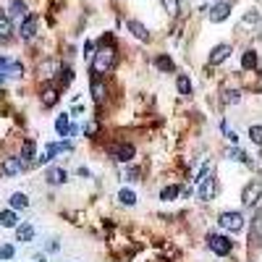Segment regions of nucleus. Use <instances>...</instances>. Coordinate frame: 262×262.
I'll list each match as a JSON object with an SVG mask.
<instances>
[{
  "instance_id": "obj_1",
  "label": "nucleus",
  "mask_w": 262,
  "mask_h": 262,
  "mask_svg": "<svg viewBox=\"0 0 262 262\" xmlns=\"http://www.w3.org/2000/svg\"><path fill=\"white\" fill-rule=\"evenodd\" d=\"M113 63H116V50L102 45V48L95 53V61H92V73H95V76H102V73H108L110 68H113Z\"/></svg>"
},
{
  "instance_id": "obj_2",
  "label": "nucleus",
  "mask_w": 262,
  "mask_h": 262,
  "mask_svg": "<svg viewBox=\"0 0 262 262\" xmlns=\"http://www.w3.org/2000/svg\"><path fill=\"white\" fill-rule=\"evenodd\" d=\"M207 247L212 255H218V257H226L231 255V249H233V241L228 236H220V233H210V239H207Z\"/></svg>"
},
{
  "instance_id": "obj_3",
  "label": "nucleus",
  "mask_w": 262,
  "mask_h": 262,
  "mask_svg": "<svg viewBox=\"0 0 262 262\" xmlns=\"http://www.w3.org/2000/svg\"><path fill=\"white\" fill-rule=\"evenodd\" d=\"M218 223H220V228L236 233V231L244 228V215H241L239 210H231V212H223L220 218H218Z\"/></svg>"
},
{
  "instance_id": "obj_4",
  "label": "nucleus",
  "mask_w": 262,
  "mask_h": 262,
  "mask_svg": "<svg viewBox=\"0 0 262 262\" xmlns=\"http://www.w3.org/2000/svg\"><path fill=\"white\" fill-rule=\"evenodd\" d=\"M134 152H136L134 144H126V142L110 147V157H113V160H118V163H131V160H134Z\"/></svg>"
},
{
  "instance_id": "obj_5",
  "label": "nucleus",
  "mask_w": 262,
  "mask_h": 262,
  "mask_svg": "<svg viewBox=\"0 0 262 262\" xmlns=\"http://www.w3.org/2000/svg\"><path fill=\"white\" fill-rule=\"evenodd\" d=\"M231 45H218V48H212L210 55H207V66H220L231 58Z\"/></svg>"
},
{
  "instance_id": "obj_6",
  "label": "nucleus",
  "mask_w": 262,
  "mask_h": 262,
  "mask_svg": "<svg viewBox=\"0 0 262 262\" xmlns=\"http://www.w3.org/2000/svg\"><path fill=\"white\" fill-rule=\"evenodd\" d=\"M207 16H210V21H212V24L226 21V18L231 16V3H215L210 11H207Z\"/></svg>"
},
{
  "instance_id": "obj_7",
  "label": "nucleus",
  "mask_w": 262,
  "mask_h": 262,
  "mask_svg": "<svg viewBox=\"0 0 262 262\" xmlns=\"http://www.w3.org/2000/svg\"><path fill=\"white\" fill-rule=\"evenodd\" d=\"M68 149H73V144L71 142H58V144H48V149H45V155L40 157V163H50L55 155H61V152H68Z\"/></svg>"
},
{
  "instance_id": "obj_8",
  "label": "nucleus",
  "mask_w": 262,
  "mask_h": 262,
  "mask_svg": "<svg viewBox=\"0 0 262 262\" xmlns=\"http://www.w3.org/2000/svg\"><path fill=\"white\" fill-rule=\"evenodd\" d=\"M18 34H21V40H32L37 34V16H24L21 26H18Z\"/></svg>"
},
{
  "instance_id": "obj_9",
  "label": "nucleus",
  "mask_w": 262,
  "mask_h": 262,
  "mask_svg": "<svg viewBox=\"0 0 262 262\" xmlns=\"http://www.w3.org/2000/svg\"><path fill=\"white\" fill-rule=\"evenodd\" d=\"M37 231L32 223H21V226H16V241H21V244H29V241H34Z\"/></svg>"
},
{
  "instance_id": "obj_10",
  "label": "nucleus",
  "mask_w": 262,
  "mask_h": 262,
  "mask_svg": "<svg viewBox=\"0 0 262 262\" xmlns=\"http://www.w3.org/2000/svg\"><path fill=\"white\" fill-rule=\"evenodd\" d=\"M21 168H24L21 157H5V160H3V176H8V179H11V176H18V173H21Z\"/></svg>"
},
{
  "instance_id": "obj_11",
  "label": "nucleus",
  "mask_w": 262,
  "mask_h": 262,
  "mask_svg": "<svg viewBox=\"0 0 262 262\" xmlns=\"http://www.w3.org/2000/svg\"><path fill=\"white\" fill-rule=\"evenodd\" d=\"M45 179H48V184H50V186H61V184H66V179H68V173H66L63 168L53 165V168H48V173H45Z\"/></svg>"
},
{
  "instance_id": "obj_12",
  "label": "nucleus",
  "mask_w": 262,
  "mask_h": 262,
  "mask_svg": "<svg viewBox=\"0 0 262 262\" xmlns=\"http://www.w3.org/2000/svg\"><path fill=\"white\" fill-rule=\"evenodd\" d=\"M126 29L134 34L136 40H142V42L149 40V32H147V26H144L142 21H134V18H129V21H126Z\"/></svg>"
},
{
  "instance_id": "obj_13",
  "label": "nucleus",
  "mask_w": 262,
  "mask_h": 262,
  "mask_svg": "<svg viewBox=\"0 0 262 262\" xmlns=\"http://www.w3.org/2000/svg\"><path fill=\"white\" fill-rule=\"evenodd\" d=\"M257 199H260V181L249 184L247 189H244V194H241V202H244L247 207H252V204H257Z\"/></svg>"
},
{
  "instance_id": "obj_14",
  "label": "nucleus",
  "mask_w": 262,
  "mask_h": 262,
  "mask_svg": "<svg viewBox=\"0 0 262 262\" xmlns=\"http://www.w3.org/2000/svg\"><path fill=\"white\" fill-rule=\"evenodd\" d=\"M89 92H92V97H95V102L105 100V84H102V79L95 76V73H92V81H89Z\"/></svg>"
},
{
  "instance_id": "obj_15",
  "label": "nucleus",
  "mask_w": 262,
  "mask_h": 262,
  "mask_svg": "<svg viewBox=\"0 0 262 262\" xmlns=\"http://www.w3.org/2000/svg\"><path fill=\"white\" fill-rule=\"evenodd\" d=\"M212 194H215V184H212V179H199V199L202 202H207V199H212Z\"/></svg>"
},
{
  "instance_id": "obj_16",
  "label": "nucleus",
  "mask_w": 262,
  "mask_h": 262,
  "mask_svg": "<svg viewBox=\"0 0 262 262\" xmlns=\"http://www.w3.org/2000/svg\"><path fill=\"white\" fill-rule=\"evenodd\" d=\"M26 16V3L24 0H13L11 8H8V18H16V21H21Z\"/></svg>"
},
{
  "instance_id": "obj_17",
  "label": "nucleus",
  "mask_w": 262,
  "mask_h": 262,
  "mask_svg": "<svg viewBox=\"0 0 262 262\" xmlns=\"http://www.w3.org/2000/svg\"><path fill=\"white\" fill-rule=\"evenodd\" d=\"M0 226H3V228H16L18 226L16 210H3V212H0Z\"/></svg>"
},
{
  "instance_id": "obj_18",
  "label": "nucleus",
  "mask_w": 262,
  "mask_h": 262,
  "mask_svg": "<svg viewBox=\"0 0 262 262\" xmlns=\"http://www.w3.org/2000/svg\"><path fill=\"white\" fill-rule=\"evenodd\" d=\"M11 210H24V207H29V196H26L24 192H16V194H11Z\"/></svg>"
},
{
  "instance_id": "obj_19",
  "label": "nucleus",
  "mask_w": 262,
  "mask_h": 262,
  "mask_svg": "<svg viewBox=\"0 0 262 262\" xmlns=\"http://www.w3.org/2000/svg\"><path fill=\"white\" fill-rule=\"evenodd\" d=\"M176 89H179L181 97H189L192 95V81H189L186 73H179V79H176Z\"/></svg>"
},
{
  "instance_id": "obj_20",
  "label": "nucleus",
  "mask_w": 262,
  "mask_h": 262,
  "mask_svg": "<svg viewBox=\"0 0 262 262\" xmlns=\"http://www.w3.org/2000/svg\"><path fill=\"white\" fill-rule=\"evenodd\" d=\"M58 100H61V95H58V89H55V87H50V89L42 92V105H45V108L58 105Z\"/></svg>"
},
{
  "instance_id": "obj_21",
  "label": "nucleus",
  "mask_w": 262,
  "mask_h": 262,
  "mask_svg": "<svg viewBox=\"0 0 262 262\" xmlns=\"http://www.w3.org/2000/svg\"><path fill=\"white\" fill-rule=\"evenodd\" d=\"M34 152H37V142H34V139H26V142L21 144V160H24V163L32 160Z\"/></svg>"
},
{
  "instance_id": "obj_22",
  "label": "nucleus",
  "mask_w": 262,
  "mask_h": 262,
  "mask_svg": "<svg viewBox=\"0 0 262 262\" xmlns=\"http://www.w3.org/2000/svg\"><path fill=\"white\" fill-rule=\"evenodd\" d=\"M241 68H244V71L257 68V53L255 50H247L244 53V58H241Z\"/></svg>"
},
{
  "instance_id": "obj_23",
  "label": "nucleus",
  "mask_w": 262,
  "mask_h": 262,
  "mask_svg": "<svg viewBox=\"0 0 262 262\" xmlns=\"http://www.w3.org/2000/svg\"><path fill=\"white\" fill-rule=\"evenodd\" d=\"M118 202L126 204V207H134V204H136V194L131 192V189H121L118 192Z\"/></svg>"
},
{
  "instance_id": "obj_24",
  "label": "nucleus",
  "mask_w": 262,
  "mask_h": 262,
  "mask_svg": "<svg viewBox=\"0 0 262 262\" xmlns=\"http://www.w3.org/2000/svg\"><path fill=\"white\" fill-rule=\"evenodd\" d=\"M71 81H73V71H71V66H61V68H58V84L68 87Z\"/></svg>"
},
{
  "instance_id": "obj_25",
  "label": "nucleus",
  "mask_w": 262,
  "mask_h": 262,
  "mask_svg": "<svg viewBox=\"0 0 262 262\" xmlns=\"http://www.w3.org/2000/svg\"><path fill=\"white\" fill-rule=\"evenodd\" d=\"M68 126H71V121H68V116H58V121H55V131H58L61 136H68Z\"/></svg>"
},
{
  "instance_id": "obj_26",
  "label": "nucleus",
  "mask_w": 262,
  "mask_h": 262,
  "mask_svg": "<svg viewBox=\"0 0 262 262\" xmlns=\"http://www.w3.org/2000/svg\"><path fill=\"white\" fill-rule=\"evenodd\" d=\"M13 32V26H11V18L8 16H0V40H8Z\"/></svg>"
},
{
  "instance_id": "obj_27",
  "label": "nucleus",
  "mask_w": 262,
  "mask_h": 262,
  "mask_svg": "<svg viewBox=\"0 0 262 262\" xmlns=\"http://www.w3.org/2000/svg\"><path fill=\"white\" fill-rule=\"evenodd\" d=\"M179 194H181V189H179V186H165V189L160 192V199H163V202H173Z\"/></svg>"
},
{
  "instance_id": "obj_28",
  "label": "nucleus",
  "mask_w": 262,
  "mask_h": 262,
  "mask_svg": "<svg viewBox=\"0 0 262 262\" xmlns=\"http://www.w3.org/2000/svg\"><path fill=\"white\" fill-rule=\"evenodd\" d=\"M155 66H157V68H160V71H173V61L171 58H168V55H157V58H155Z\"/></svg>"
},
{
  "instance_id": "obj_29",
  "label": "nucleus",
  "mask_w": 262,
  "mask_h": 262,
  "mask_svg": "<svg viewBox=\"0 0 262 262\" xmlns=\"http://www.w3.org/2000/svg\"><path fill=\"white\" fill-rule=\"evenodd\" d=\"M16 257V247L13 244H0V260H13Z\"/></svg>"
},
{
  "instance_id": "obj_30",
  "label": "nucleus",
  "mask_w": 262,
  "mask_h": 262,
  "mask_svg": "<svg viewBox=\"0 0 262 262\" xmlns=\"http://www.w3.org/2000/svg\"><path fill=\"white\" fill-rule=\"evenodd\" d=\"M97 134H100V124H97V121H89V124H87V126H84V136L95 139Z\"/></svg>"
},
{
  "instance_id": "obj_31",
  "label": "nucleus",
  "mask_w": 262,
  "mask_h": 262,
  "mask_svg": "<svg viewBox=\"0 0 262 262\" xmlns=\"http://www.w3.org/2000/svg\"><path fill=\"white\" fill-rule=\"evenodd\" d=\"M249 136H252V142H255V144H260V142H262V126H260V124L249 126Z\"/></svg>"
},
{
  "instance_id": "obj_32",
  "label": "nucleus",
  "mask_w": 262,
  "mask_h": 262,
  "mask_svg": "<svg viewBox=\"0 0 262 262\" xmlns=\"http://www.w3.org/2000/svg\"><path fill=\"white\" fill-rule=\"evenodd\" d=\"M160 3H163V8H165V11L171 13V16L179 13V0H160Z\"/></svg>"
},
{
  "instance_id": "obj_33",
  "label": "nucleus",
  "mask_w": 262,
  "mask_h": 262,
  "mask_svg": "<svg viewBox=\"0 0 262 262\" xmlns=\"http://www.w3.org/2000/svg\"><path fill=\"white\" fill-rule=\"evenodd\" d=\"M223 100H226L228 105H236V102L241 100V92H239V89H228V92H226V97H223Z\"/></svg>"
},
{
  "instance_id": "obj_34",
  "label": "nucleus",
  "mask_w": 262,
  "mask_h": 262,
  "mask_svg": "<svg viewBox=\"0 0 262 262\" xmlns=\"http://www.w3.org/2000/svg\"><path fill=\"white\" fill-rule=\"evenodd\" d=\"M223 131H226V139H228V142H231V144H236V142H239V136H236V131H231V129H228L226 124H223Z\"/></svg>"
},
{
  "instance_id": "obj_35",
  "label": "nucleus",
  "mask_w": 262,
  "mask_h": 262,
  "mask_svg": "<svg viewBox=\"0 0 262 262\" xmlns=\"http://www.w3.org/2000/svg\"><path fill=\"white\" fill-rule=\"evenodd\" d=\"M257 21H260V13L257 11H252V13L244 16V24H257Z\"/></svg>"
},
{
  "instance_id": "obj_36",
  "label": "nucleus",
  "mask_w": 262,
  "mask_h": 262,
  "mask_svg": "<svg viewBox=\"0 0 262 262\" xmlns=\"http://www.w3.org/2000/svg\"><path fill=\"white\" fill-rule=\"evenodd\" d=\"M126 176H129V181H136L139 171H136V168H129V171H126Z\"/></svg>"
},
{
  "instance_id": "obj_37",
  "label": "nucleus",
  "mask_w": 262,
  "mask_h": 262,
  "mask_svg": "<svg viewBox=\"0 0 262 262\" xmlns=\"http://www.w3.org/2000/svg\"><path fill=\"white\" fill-rule=\"evenodd\" d=\"M92 50H95V42H84V55H92Z\"/></svg>"
},
{
  "instance_id": "obj_38",
  "label": "nucleus",
  "mask_w": 262,
  "mask_h": 262,
  "mask_svg": "<svg viewBox=\"0 0 262 262\" xmlns=\"http://www.w3.org/2000/svg\"><path fill=\"white\" fill-rule=\"evenodd\" d=\"M48 249H50V252H58L61 247H58V241H55V239H53V241H48Z\"/></svg>"
},
{
  "instance_id": "obj_39",
  "label": "nucleus",
  "mask_w": 262,
  "mask_h": 262,
  "mask_svg": "<svg viewBox=\"0 0 262 262\" xmlns=\"http://www.w3.org/2000/svg\"><path fill=\"white\" fill-rule=\"evenodd\" d=\"M0 81H3V73H0Z\"/></svg>"
}]
</instances>
